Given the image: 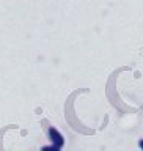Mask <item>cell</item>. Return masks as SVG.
I'll use <instances>...</instances> for the list:
<instances>
[{
    "label": "cell",
    "instance_id": "cell-1",
    "mask_svg": "<svg viewBox=\"0 0 143 151\" xmlns=\"http://www.w3.org/2000/svg\"><path fill=\"white\" fill-rule=\"evenodd\" d=\"M47 134H49V139H50V142H52L54 146H57V148H60V150L65 146V137L61 135V132L57 129V127L50 126L49 131H47Z\"/></svg>",
    "mask_w": 143,
    "mask_h": 151
},
{
    "label": "cell",
    "instance_id": "cell-2",
    "mask_svg": "<svg viewBox=\"0 0 143 151\" xmlns=\"http://www.w3.org/2000/svg\"><path fill=\"white\" fill-rule=\"evenodd\" d=\"M41 151H61V150L54 145H46V146H41Z\"/></svg>",
    "mask_w": 143,
    "mask_h": 151
},
{
    "label": "cell",
    "instance_id": "cell-3",
    "mask_svg": "<svg viewBox=\"0 0 143 151\" xmlns=\"http://www.w3.org/2000/svg\"><path fill=\"white\" fill-rule=\"evenodd\" d=\"M139 146H140V150L143 151V139H140V140H139Z\"/></svg>",
    "mask_w": 143,
    "mask_h": 151
}]
</instances>
